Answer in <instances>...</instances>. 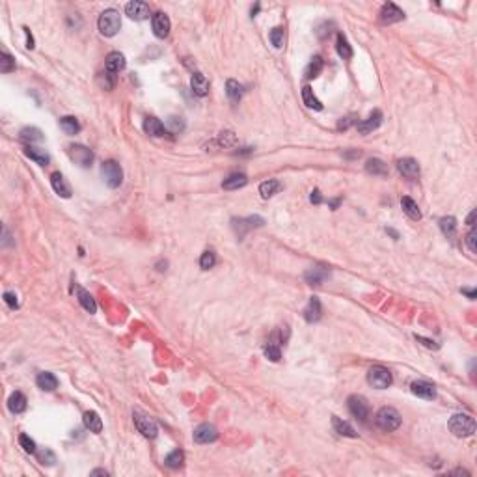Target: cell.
Wrapping results in <instances>:
<instances>
[{
	"label": "cell",
	"mask_w": 477,
	"mask_h": 477,
	"mask_svg": "<svg viewBox=\"0 0 477 477\" xmlns=\"http://www.w3.org/2000/svg\"><path fill=\"white\" fill-rule=\"evenodd\" d=\"M97 26H99V32H101L104 38L116 35L120 32V26H121L120 13L116 12V10H104V12L99 15Z\"/></svg>",
	"instance_id": "cell-1"
},
{
	"label": "cell",
	"mask_w": 477,
	"mask_h": 477,
	"mask_svg": "<svg viewBox=\"0 0 477 477\" xmlns=\"http://www.w3.org/2000/svg\"><path fill=\"white\" fill-rule=\"evenodd\" d=\"M449 431L453 432L455 436H471L475 432V421L468 414H455L449 420Z\"/></svg>",
	"instance_id": "cell-2"
},
{
	"label": "cell",
	"mask_w": 477,
	"mask_h": 477,
	"mask_svg": "<svg viewBox=\"0 0 477 477\" xmlns=\"http://www.w3.org/2000/svg\"><path fill=\"white\" fill-rule=\"evenodd\" d=\"M377 425L382 429V431H395L401 425V414L397 412L395 408L391 407H382L377 412Z\"/></svg>",
	"instance_id": "cell-3"
},
{
	"label": "cell",
	"mask_w": 477,
	"mask_h": 477,
	"mask_svg": "<svg viewBox=\"0 0 477 477\" xmlns=\"http://www.w3.org/2000/svg\"><path fill=\"white\" fill-rule=\"evenodd\" d=\"M101 173H103L104 183L108 185L110 189H118L121 185V181H123V170H121V166L116 161L103 162Z\"/></svg>",
	"instance_id": "cell-4"
},
{
	"label": "cell",
	"mask_w": 477,
	"mask_h": 477,
	"mask_svg": "<svg viewBox=\"0 0 477 477\" xmlns=\"http://www.w3.org/2000/svg\"><path fill=\"white\" fill-rule=\"evenodd\" d=\"M368 382L377 390H384L391 384V373L390 369L382 368V365H373L368 371Z\"/></svg>",
	"instance_id": "cell-5"
},
{
	"label": "cell",
	"mask_w": 477,
	"mask_h": 477,
	"mask_svg": "<svg viewBox=\"0 0 477 477\" xmlns=\"http://www.w3.org/2000/svg\"><path fill=\"white\" fill-rule=\"evenodd\" d=\"M67 155H69V159L75 162V164H79V166H82V168L92 166V162H93V153L86 145H81V144L69 145Z\"/></svg>",
	"instance_id": "cell-6"
},
{
	"label": "cell",
	"mask_w": 477,
	"mask_h": 477,
	"mask_svg": "<svg viewBox=\"0 0 477 477\" xmlns=\"http://www.w3.org/2000/svg\"><path fill=\"white\" fill-rule=\"evenodd\" d=\"M347 407H349V412L356 420L365 421L369 418V405L362 395H351L347 399Z\"/></svg>",
	"instance_id": "cell-7"
},
{
	"label": "cell",
	"mask_w": 477,
	"mask_h": 477,
	"mask_svg": "<svg viewBox=\"0 0 477 477\" xmlns=\"http://www.w3.org/2000/svg\"><path fill=\"white\" fill-rule=\"evenodd\" d=\"M134 425H136L138 432H142L145 438H155L159 434V427H157L155 420L150 418V416L134 412Z\"/></svg>",
	"instance_id": "cell-8"
},
{
	"label": "cell",
	"mask_w": 477,
	"mask_h": 477,
	"mask_svg": "<svg viewBox=\"0 0 477 477\" xmlns=\"http://www.w3.org/2000/svg\"><path fill=\"white\" fill-rule=\"evenodd\" d=\"M216 438H218V431H216V427L211 425V423H201L200 427H196V431H194L196 444H209V442H214Z\"/></svg>",
	"instance_id": "cell-9"
},
{
	"label": "cell",
	"mask_w": 477,
	"mask_h": 477,
	"mask_svg": "<svg viewBox=\"0 0 477 477\" xmlns=\"http://www.w3.org/2000/svg\"><path fill=\"white\" fill-rule=\"evenodd\" d=\"M125 13L134 21H145L150 17V6L145 2H140V0H132L125 6Z\"/></svg>",
	"instance_id": "cell-10"
},
{
	"label": "cell",
	"mask_w": 477,
	"mask_h": 477,
	"mask_svg": "<svg viewBox=\"0 0 477 477\" xmlns=\"http://www.w3.org/2000/svg\"><path fill=\"white\" fill-rule=\"evenodd\" d=\"M151 26H153V34L157 38H161V40L168 38V34H170V19L161 12L151 17Z\"/></svg>",
	"instance_id": "cell-11"
},
{
	"label": "cell",
	"mask_w": 477,
	"mask_h": 477,
	"mask_svg": "<svg viewBox=\"0 0 477 477\" xmlns=\"http://www.w3.org/2000/svg\"><path fill=\"white\" fill-rule=\"evenodd\" d=\"M380 19H382V23H399V21H402L405 19V12H402L401 8H397L393 2H388V4H384L382 6V10H380Z\"/></svg>",
	"instance_id": "cell-12"
},
{
	"label": "cell",
	"mask_w": 477,
	"mask_h": 477,
	"mask_svg": "<svg viewBox=\"0 0 477 477\" xmlns=\"http://www.w3.org/2000/svg\"><path fill=\"white\" fill-rule=\"evenodd\" d=\"M51 185L52 189H54V192H56L58 196H62V198H71V185L67 183V179L63 177L60 172H54L51 175Z\"/></svg>",
	"instance_id": "cell-13"
},
{
	"label": "cell",
	"mask_w": 477,
	"mask_h": 477,
	"mask_svg": "<svg viewBox=\"0 0 477 477\" xmlns=\"http://www.w3.org/2000/svg\"><path fill=\"white\" fill-rule=\"evenodd\" d=\"M328 276H330V270L326 269V267H311L308 272L304 274V280L310 285H321L324 280H328Z\"/></svg>",
	"instance_id": "cell-14"
},
{
	"label": "cell",
	"mask_w": 477,
	"mask_h": 477,
	"mask_svg": "<svg viewBox=\"0 0 477 477\" xmlns=\"http://www.w3.org/2000/svg\"><path fill=\"white\" fill-rule=\"evenodd\" d=\"M127 65V60L125 56L121 54V52H110L108 56H106V62H104V67H106V71L108 73H112V75H116V73H120V71L125 69Z\"/></svg>",
	"instance_id": "cell-15"
},
{
	"label": "cell",
	"mask_w": 477,
	"mask_h": 477,
	"mask_svg": "<svg viewBox=\"0 0 477 477\" xmlns=\"http://www.w3.org/2000/svg\"><path fill=\"white\" fill-rule=\"evenodd\" d=\"M410 390H412L414 395L423 397V399H434V397H436L434 386L425 382V380H416V382H412V384H410Z\"/></svg>",
	"instance_id": "cell-16"
},
{
	"label": "cell",
	"mask_w": 477,
	"mask_h": 477,
	"mask_svg": "<svg viewBox=\"0 0 477 477\" xmlns=\"http://www.w3.org/2000/svg\"><path fill=\"white\" fill-rule=\"evenodd\" d=\"M380 123H382V112H380V110H375L368 120L360 121V123H356V125H358V131L362 132V134H368V132L379 129Z\"/></svg>",
	"instance_id": "cell-17"
},
{
	"label": "cell",
	"mask_w": 477,
	"mask_h": 477,
	"mask_svg": "<svg viewBox=\"0 0 477 477\" xmlns=\"http://www.w3.org/2000/svg\"><path fill=\"white\" fill-rule=\"evenodd\" d=\"M321 313H322L321 300L317 299V297H311L310 302H308V306L304 308V319L308 322H317L319 319H321Z\"/></svg>",
	"instance_id": "cell-18"
},
{
	"label": "cell",
	"mask_w": 477,
	"mask_h": 477,
	"mask_svg": "<svg viewBox=\"0 0 477 477\" xmlns=\"http://www.w3.org/2000/svg\"><path fill=\"white\" fill-rule=\"evenodd\" d=\"M397 170H399L402 175H407V177H418V175H420V164H418V161L410 159V157L401 159V161L397 162Z\"/></svg>",
	"instance_id": "cell-19"
},
{
	"label": "cell",
	"mask_w": 477,
	"mask_h": 477,
	"mask_svg": "<svg viewBox=\"0 0 477 477\" xmlns=\"http://www.w3.org/2000/svg\"><path fill=\"white\" fill-rule=\"evenodd\" d=\"M190 88H192V92H194L198 97H205L209 93V81L205 79V75L194 73L192 79H190Z\"/></svg>",
	"instance_id": "cell-20"
},
{
	"label": "cell",
	"mask_w": 477,
	"mask_h": 477,
	"mask_svg": "<svg viewBox=\"0 0 477 477\" xmlns=\"http://www.w3.org/2000/svg\"><path fill=\"white\" fill-rule=\"evenodd\" d=\"M144 131L150 134V136H164L166 134V127L161 120L157 118H145L144 121Z\"/></svg>",
	"instance_id": "cell-21"
},
{
	"label": "cell",
	"mask_w": 477,
	"mask_h": 477,
	"mask_svg": "<svg viewBox=\"0 0 477 477\" xmlns=\"http://www.w3.org/2000/svg\"><path fill=\"white\" fill-rule=\"evenodd\" d=\"M332 425H334V431L338 432V434H341V436H349V438L358 436V432L354 431V427H352L351 423L343 421L341 418H338V416H334L332 418Z\"/></svg>",
	"instance_id": "cell-22"
},
{
	"label": "cell",
	"mask_w": 477,
	"mask_h": 477,
	"mask_svg": "<svg viewBox=\"0 0 477 477\" xmlns=\"http://www.w3.org/2000/svg\"><path fill=\"white\" fill-rule=\"evenodd\" d=\"M24 155L28 157V159H32V161H34L35 164H40V166H47L49 161H51V157H49V153H47L45 150L32 148V145H28V148L24 150Z\"/></svg>",
	"instance_id": "cell-23"
},
{
	"label": "cell",
	"mask_w": 477,
	"mask_h": 477,
	"mask_svg": "<svg viewBox=\"0 0 477 477\" xmlns=\"http://www.w3.org/2000/svg\"><path fill=\"white\" fill-rule=\"evenodd\" d=\"M8 408L12 410L13 414H21L26 410V397L21 391H13L10 399H8Z\"/></svg>",
	"instance_id": "cell-24"
},
{
	"label": "cell",
	"mask_w": 477,
	"mask_h": 477,
	"mask_svg": "<svg viewBox=\"0 0 477 477\" xmlns=\"http://www.w3.org/2000/svg\"><path fill=\"white\" fill-rule=\"evenodd\" d=\"M35 384L40 386L41 390L45 391H54L58 388V379L54 377L52 373H47V371H43V373L38 375V379H35Z\"/></svg>",
	"instance_id": "cell-25"
},
{
	"label": "cell",
	"mask_w": 477,
	"mask_h": 477,
	"mask_svg": "<svg viewBox=\"0 0 477 477\" xmlns=\"http://www.w3.org/2000/svg\"><path fill=\"white\" fill-rule=\"evenodd\" d=\"M280 190H282V185H280V181H276V179H269V181H265V183L259 185V194H261V198H265V200L272 198V196L276 194V192H280Z\"/></svg>",
	"instance_id": "cell-26"
},
{
	"label": "cell",
	"mask_w": 477,
	"mask_h": 477,
	"mask_svg": "<svg viewBox=\"0 0 477 477\" xmlns=\"http://www.w3.org/2000/svg\"><path fill=\"white\" fill-rule=\"evenodd\" d=\"M246 183H248V177L244 175V173H231L230 177L224 179L222 187H224L226 190H239V189H242Z\"/></svg>",
	"instance_id": "cell-27"
},
{
	"label": "cell",
	"mask_w": 477,
	"mask_h": 477,
	"mask_svg": "<svg viewBox=\"0 0 477 477\" xmlns=\"http://www.w3.org/2000/svg\"><path fill=\"white\" fill-rule=\"evenodd\" d=\"M77 295H79V302H81V306L88 311V313H95V311H97V304H95L93 297L88 293L86 289L79 287L77 289Z\"/></svg>",
	"instance_id": "cell-28"
},
{
	"label": "cell",
	"mask_w": 477,
	"mask_h": 477,
	"mask_svg": "<svg viewBox=\"0 0 477 477\" xmlns=\"http://www.w3.org/2000/svg\"><path fill=\"white\" fill-rule=\"evenodd\" d=\"M401 207H402V211L410 216L412 220H420L421 218V211H420V207H418V203H416L412 198H408V196H405L401 200Z\"/></svg>",
	"instance_id": "cell-29"
},
{
	"label": "cell",
	"mask_w": 477,
	"mask_h": 477,
	"mask_svg": "<svg viewBox=\"0 0 477 477\" xmlns=\"http://www.w3.org/2000/svg\"><path fill=\"white\" fill-rule=\"evenodd\" d=\"M84 425H86V429H90L92 432L103 431V421H101V418H99L97 412H93V410H88L86 414H84Z\"/></svg>",
	"instance_id": "cell-30"
},
{
	"label": "cell",
	"mask_w": 477,
	"mask_h": 477,
	"mask_svg": "<svg viewBox=\"0 0 477 477\" xmlns=\"http://www.w3.org/2000/svg\"><path fill=\"white\" fill-rule=\"evenodd\" d=\"M322 65H324V63H322V58L321 56H313V58H311V62L306 65L304 77L308 79V81H310V79H315V77L322 71Z\"/></svg>",
	"instance_id": "cell-31"
},
{
	"label": "cell",
	"mask_w": 477,
	"mask_h": 477,
	"mask_svg": "<svg viewBox=\"0 0 477 477\" xmlns=\"http://www.w3.org/2000/svg\"><path fill=\"white\" fill-rule=\"evenodd\" d=\"M336 49H338V54L343 60H351L352 58V47L349 45V41L343 34H338V40H336Z\"/></svg>",
	"instance_id": "cell-32"
},
{
	"label": "cell",
	"mask_w": 477,
	"mask_h": 477,
	"mask_svg": "<svg viewBox=\"0 0 477 477\" xmlns=\"http://www.w3.org/2000/svg\"><path fill=\"white\" fill-rule=\"evenodd\" d=\"M302 99H304V104L308 106V108H313V110H322V104L321 101L313 95V90H311L310 86H304L302 88Z\"/></svg>",
	"instance_id": "cell-33"
},
{
	"label": "cell",
	"mask_w": 477,
	"mask_h": 477,
	"mask_svg": "<svg viewBox=\"0 0 477 477\" xmlns=\"http://www.w3.org/2000/svg\"><path fill=\"white\" fill-rule=\"evenodd\" d=\"M365 172L373 173V175H386L388 173V166L380 159H369L365 162Z\"/></svg>",
	"instance_id": "cell-34"
},
{
	"label": "cell",
	"mask_w": 477,
	"mask_h": 477,
	"mask_svg": "<svg viewBox=\"0 0 477 477\" xmlns=\"http://www.w3.org/2000/svg\"><path fill=\"white\" fill-rule=\"evenodd\" d=\"M60 127H62L63 132H67V134H77V132L81 131V123H79V120L73 118V116H63L62 120H60Z\"/></svg>",
	"instance_id": "cell-35"
},
{
	"label": "cell",
	"mask_w": 477,
	"mask_h": 477,
	"mask_svg": "<svg viewBox=\"0 0 477 477\" xmlns=\"http://www.w3.org/2000/svg\"><path fill=\"white\" fill-rule=\"evenodd\" d=\"M226 93H228V97L231 99V101H239V99L242 97V93H244V90H242V86L239 84L237 81H228L226 82Z\"/></svg>",
	"instance_id": "cell-36"
},
{
	"label": "cell",
	"mask_w": 477,
	"mask_h": 477,
	"mask_svg": "<svg viewBox=\"0 0 477 477\" xmlns=\"http://www.w3.org/2000/svg\"><path fill=\"white\" fill-rule=\"evenodd\" d=\"M21 140H24V142H41L43 140V134H41L40 129H35V127H24L23 131H21Z\"/></svg>",
	"instance_id": "cell-37"
},
{
	"label": "cell",
	"mask_w": 477,
	"mask_h": 477,
	"mask_svg": "<svg viewBox=\"0 0 477 477\" xmlns=\"http://www.w3.org/2000/svg\"><path fill=\"white\" fill-rule=\"evenodd\" d=\"M440 230H442V233L446 237H453L455 235V230H457V220L453 218V216H444V218H440Z\"/></svg>",
	"instance_id": "cell-38"
},
{
	"label": "cell",
	"mask_w": 477,
	"mask_h": 477,
	"mask_svg": "<svg viewBox=\"0 0 477 477\" xmlns=\"http://www.w3.org/2000/svg\"><path fill=\"white\" fill-rule=\"evenodd\" d=\"M183 460H185V453L179 451V449H175V451H172V453L168 455L164 462H166L168 468H173V470H175V468H179V466L183 464Z\"/></svg>",
	"instance_id": "cell-39"
},
{
	"label": "cell",
	"mask_w": 477,
	"mask_h": 477,
	"mask_svg": "<svg viewBox=\"0 0 477 477\" xmlns=\"http://www.w3.org/2000/svg\"><path fill=\"white\" fill-rule=\"evenodd\" d=\"M15 69V60L8 51H2V60H0V71L2 73H12Z\"/></svg>",
	"instance_id": "cell-40"
},
{
	"label": "cell",
	"mask_w": 477,
	"mask_h": 477,
	"mask_svg": "<svg viewBox=\"0 0 477 477\" xmlns=\"http://www.w3.org/2000/svg\"><path fill=\"white\" fill-rule=\"evenodd\" d=\"M265 356L269 358V360H272V362H278L280 358H282V351H280V347L276 345V343H272V341H269L267 345H265Z\"/></svg>",
	"instance_id": "cell-41"
},
{
	"label": "cell",
	"mask_w": 477,
	"mask_h": 477,
	"mask_svg": "<svg viewBox=\"0 0 477 477\" xmlns=\"http://www.w3.org/2000/svg\"><path fill=\"white\" fill-rule=\"evenodd\" d=\"M214 263H216V255H214V252H211V250H207V252H203L201 253V258H200V267L203 270H209V269H213L214 267Z\"/></svg>",
	"instance_id": "cell-42"
},
{
	"label": "cell",
	"mask_w": 477,
	"mask_h": 477,
	"mask_svg": "<svg viewBox=\"0 0 477 477\" xmlns=\"http://www.w3.org/2000/svg\"><path fill=\"white\" fill-rule=\"evenodd\" d=\"M270 43L276 47V49H282L283 47V28H280V26H276V28L270 30Z\"/></svg>",
	"instance_id": "cell-43"
},
{
	"label": "cell",
	"mask_w": 477,
	"mask_h": 477,
	"mask_svg": "<svg viewBox=\"0 0 477 477\" xmlns=\"http://www.w3.org/2000/svg\"><path fill=\"white\" fill-rule=\"evenodd\" d=\"M235 142H237V138L231 131H224L218 134V144L224 145V148H230V145H233Z\"/></svg>",
	"instance_id": "cell-44"
},
{
	"label": "cell",
	"mask_w": 477,
	"mask_h": 477,
	"mask_svg": "<svg viewBox=\"0 0 477 477\" xmlns=\"http://www.w3.org/2000/svg\"><path fill=\"white\" fill-rule=\"evenodd\" d=\"M19 444H21V448H23L26 453H35V442L28 434H21V436H19Z\"/></svg>",
	"instance_id": "cell-45"
},
{
	"label": "cell",
	"mask_w": 477,
	"mask_h": 477,
	"mask_svg": "<svg viewBox=\"0 0 477 477\" xmlns=\"http://www.w3.org/2000/svg\"><path fill=\"white\" fill-rule=\"evenodd\" d=\"M168 129H170L173 134H177V132H181L185 129V121L181 120V118H170V120H168Z\"/></svg>",
	"instance_id": "cell-46"
},
{
	"label": "cell",
	"mask_w": 477,
	"mask_h": 477,
	"mask_svg": "<svg viewBox=\"0 0 477 477\" xmlns=\"http://www.w3.org/2000/svg\"><path fill=\"white\" fill-rule=\"evenodd\" d=\"M4 302H6V304L10 306V308H12V310H15V308L19 306L17 295L12 293V291H6V293H4Z\"/></svg>",
	"instance_id": "cell-47"
},
{
	"label": "cell",
	"mask_w": 477,
	"mask_h": 477,
	"mask_svg": "<svg viewBox=\"0 0 477 477\" xmlns=\"http://www.w3.org/2000/svg\"><path fill=\"white\" fill-rule=\"evenodd\" d=\"M40 460L41 464H54L56 462V459H54V455H52V451H49V449H45V451H41L40 453Z\"/></svg>",
	"instance_id": "cell-48"
},
{
	"label": "cell",
	"mask_w": 477,
	"mask_h": 477,
	"mask_svg": "<svg viewBox=\"0 0 477 477\" xmlns=\"http://www.w3.org/2000/svg\"><path fill=\"white\" fill-rule=\"evenodd\" d=\"M475 237H477L475 235V230H471L470 233L466 235V244H468V248H470L471 253H475V250H477V248H475Z\"/></svg>",
	"instance_id": "cell-49"
},
{
	"label": "cell",
	"mask_w": 477,
	"mask_h": 477,
	"mask_svg": "<svg viewBox=\"0 0 477 477\" xmlns=\"http://www.w3.org/2000/svg\"><path fill=\"white\" fill-rule=\"evenodd\" d=\"M352 123H356V120H354V116H349V118H343V120L338 123V129L341 131V129H349V127L352 125Z\"/></svg>",
	"instance_id": "cell-50"
},
{
	"label": "cell",
	"mask_w": 477,
	"mask_h": 477,
	"mask_svg": "<svg viewBox=\"0 0 477 477\" xmlns=\"http://www.w3.org/2000/svg\"><path fill=\"white\" fill-rule=\"evenodd\" d=\"M311 203H315V205L322 203V196H321V190L319 189H315L313 192H311Z\"/></svg>",
	"instance_id": "cell-51"
},
{
	"label": "cell",
	"mask_w": 477,
	"mask_h": 477,
	"mask_svg": "<svg viewBox=\"0 0 477 477\" xmlns=\"http://www.w3.org/2000/svg\"><path fill=\"white\" fill-rule=\"evenodd\" d=\"M416 339L421 341V343H423L425 347H429V349H438V345L434 343V341H431V339H425V338H421V336H416Z\"/></svg>",
	"instance_id": "cell-52"
},
{
	"label": "cell",
	"mask_w": 477,
	"mask_h": 477,
	"mask_svg": "<svg viewBox=\"0 0 477 477\" xmlns=\"http://www.w3.org/2000/svg\"><path fill=\"white\" fill-rule=\"evenodd\" d=\"M24 34H26V47H28V49H34V38L30 34V30L24 28Z\"/></svg>",
	"instance_id": "cell-53"
},
{
	"label": "cell",
	"mask_w": 477,
	"mask_h": 477,
	"mask_svg": "<svg viewBox=\"0 0 477 477\" xmlns=\"http://www.w3.org/2000/svg\"><path fill=\"white\" fill-rule=\"evenodd\" d=\"M460 291H462L464 295H468V299H470V300L475 299V291H473V289H464V287H462Z\"/></svg>",
	"instance_id": "cell-54"
},
{
	"label": "cell",
	"mask_w": 477,
	"mask_h": 477,
	"mask_svg": "<svg viewBox=\"0 0 477 477\" xmlns=\"http://www.w3.org/2000/svg\"><path fill=\"white\" fill-rule=\"evenodd\" d=\"M473 220H475V211H471L470 216H468V226H473Z\"/></svg>",
	"instance_id": "cell-55"
},
{
	"label": "cell",
	"mask_w": 477,
	"mask_h": 477,
	"mask_svg": "<svg viewBox=\"0 0 477 477\" xmlns=\"http://www.w3.org/2000/svg\"><path fill=\"white\" fill-rule=\"evenodd\" d=\"M92 475H108V471H104V470H93V471H92Z\"/></svg>",
	"instance_id": "cell-56"
},
{
	"label": "cell",
	"mask_w": 477,
	"mask_h": 477,
	"mask_svg": "<svg viewBox=\"0 0 477 477\" xmlns=\"http://www.w3.org/2000/svg\"><path fill=\"white\" fill-rule=\"evenodd\" d=\"M330 205H332V209H336L339 205V200H334V201H330Z\"/></svg>",
	"instance_id": "cell-57"
}]
</instances>
